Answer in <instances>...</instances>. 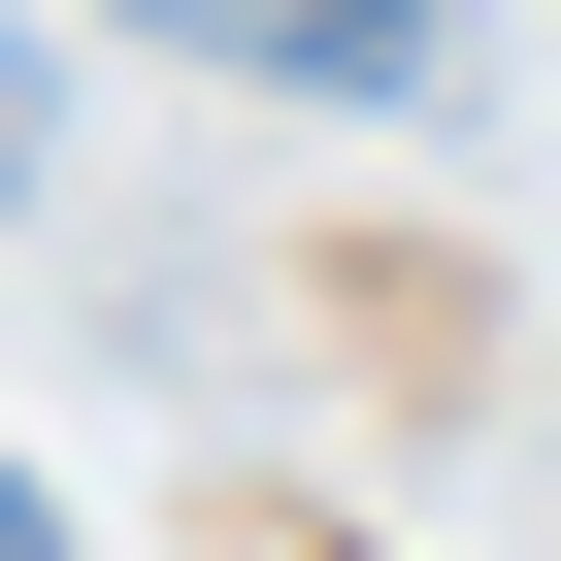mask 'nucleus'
<instances>
[{
  "label": "nucleus",
  "instance_id": "1",
  "mask_svg": "<svg viewBox=\"0 0 561 561\" xmlns=\"http://www.w3.org/2000/svg\"><path fill=\"white\" fill-rule=\"evenodd\" d=\"M165 67H264V100H430L462 67V0H133Z\"/></svg>",
  "mask_w": 561,
  "mask_h": 561
},
{
  "label": "nucleus",
  "instance_id": "2",
  "mask_svg": "<svg viewBox=\"0 0 561 561\" xmlns=\"http://www.w3.org/2000/svg\"><path fill=\"white\" fill-rule=\"evenodd\" d=\"M0 561H67V495H34V462H0Z\"/></svg>",
  "mask_w": 561,
  "mask_h": 561
},
{
  "label": "nucleus",
  "instance_id": "3",
  "mask_svg": "<svg viewBox=\"0 0 561 561\" xmlns=\"http://www.w3.org/2000/svg\"><path fill=\"white\" fill-rule=\"evenodd\" d=\"M0 165H34V34H0Z\"/></svg>",
  "mask_w": 561,
  "mask_h": 561
}]
</instances>
